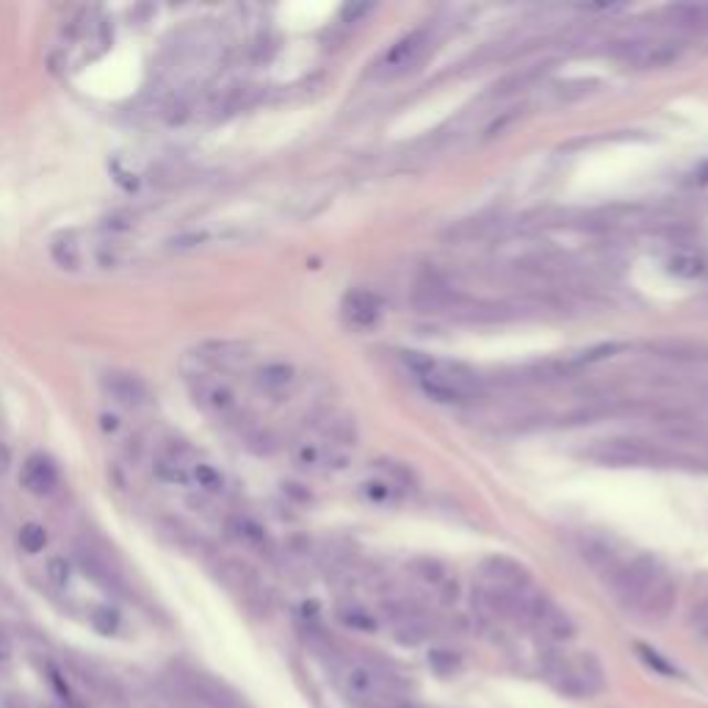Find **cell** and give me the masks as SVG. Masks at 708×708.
Returning <instances> with one entry per match:
<instances>
[{
  "label": "cell",
  "mask_w": 708,
  "mask_h": 708,
  "mask_svg": "<svg viewBox=\"0 0 708 708\" xmlns=\"http://www.w3.org/2000/svg\"><path fill=\"white\" fill-rule=\"evenodd\" d=\"M407 365L413 368L421 390L440 404H468L479 396V376L462 363L410 354Z\"/></svg>",
  "instance_id": "cell-1"
},
{
  "label": "cell",
  "mask_w": 708,
  "mask_h": 708,
  "mask_svg": "<svg viewBox=\"0 0 708 708\" xmlns=\"http://www.w3.org/2000/svg\"><path fill=\"white\" fill-rule=\"evenodd\" d=\"M429 48H432V31L429 28H416L410 34H404L374 61L371 75L376 80H398L404 75H410L427 58Z\"/></svg>",
  "instance_id": "cell-2"
},
{
  "label": "cell",
  "mask_w": 708,
  "mask_h": 708,
  "mask_svg": "<svg viewBox=\"0 0 708 708\" xmlns=\"http://www.w3.org/2000/svg\"><path fill=\"white\" fill-rule=\"evenodd\" d=\"M681 50L683 45L675 37H639L620 42L615 48V56L634 69H659L678 61Z\"/></svg>",
  "instance_id": "cell-3"
},
{
  "label": "cell",
  "mask_w": 708,
  "mask_h": 708,
  "mask_svg": "<svg viewBox=\"0 0 708 708\" xmlns=\"http://www.w3.org/2000/svg\"><path fill=\"white\" fill-rule=\"evenodd\" d=\"M191 393H194V401L199 404V407L208 416H214L217 421L233 424V421H241V416H244L241 396L236 393L233 385H227L219 376H206V374L196 376L191 382Z\"/></svg>",
  "instance_id": "cell-4"
},
{
  "label": "cell",
  "mask_w": 708,
  "mask_h": 708,
  "mask_svg": "<svg viewBox=\"0 0 708 708\" xmlns=\"http://www.w3.org/2000/svg\"><path fill=\"white\" fill-rule=\"evenodd\" d=\"M589 460L612 468H642L659 460V451L639 440H603L589 449Z\"/></svg>",
  "instance_id": "cell-5"
},
{
  "label": "cell",
  "mask_w": 708,
  "mask_h": 708,
  "mask_svg": "<svg viewBox=\"0 0 708 708\" xmlns=\"http://www.w3.org/2000/svg\"><path fill=\"white\" fill-rule=\"evenodd\" d=\"M341 316L352 330H360V333L374 330L382 319V301L374 291H365V288L349 291L341 301Z\"/></svg>",
  "instance_id": "cell-6"
},
{
  "label": "cell",
  "mask_w": 708,
  "mask_h": 708,
  "mask_svg": "<svg viewBox=\"0 0 708 708\" xmlns=\"http://www.w3.org/2000/svg\"><path fill=\"white\" fill-rule=\"evenodd\" d=\"M460 293L440 277L435 274H427L416 282L413 288V305L421 311V313H446V311H454L460 305Z\"/></svg>",
  "instance_id": "cell-7"
},
{
  "label": "cell",
  "mask_w": 708,
  "mask_h": 708,
  "mask_svg": "<svg viewBox=\"0 0 708 708\" xmlns=\"http://www.w3.org/2000/svg\"><path fill=\"white\" fill-rule=\"evenodd\" d=\"M479 576H481V584H490V586L515 589V592L529 589L526 567L521 562L510 559V556H490V559H484L481 567H479Z\"/></svg>",
  "instance_id": "cell-8"
},
{
  "label": "cell",
  "mask_w": 708,
  "mask_h": 708,
  "mask_svg": "<svg viewBox=\"0 0 708 708\" xmlns=\"http://www.w3.org/2000/svg\"><path fill=\"white\" fill-rule=\"evenodd\" d=\"M103 387L106 393L122 404V407H131V410H139V407H147L150 404V387L142 376L136 374H128V371H109L103 376Z\"/></svg>",
  "instance_id": "cell-9"
},
{
  "label": "cell",
  "mask_w": 708,
  "mask_h": 708,
  "mask_svg": "<svg viewBox=\"0 0 708 708\" xmlns=\"http://www.w3.org/2000/svg\"><path fill=\"white\" fill-rule=\"evenodd\" d=\"M191 451L188 446H183L177 440V446H164L155 460H153V473L158 481L164 484H177V487H188L191 484V476H188V465H191Z\"/></svg>",
  "instance_id": "cell-10"
},
{
  "label": "cell",
  "mask_w": 708,
  "mask_h": 708,
  "mask_svg": "<svg viewBox=\"0 0 708 708\" xmlns=\"http://www.w3.org/2000/svg\"><path fill=\"white\" fill-rule=\"evenodd\" d=\"M255 385L269 398H288L299 385V371L285 360H271L255 371Z\"/></svg>",
  "instance_id": "cell-11"
},
{
  "label": "cell",
  "mask_w": 708,
  "mask_h": 708,
  "mask_svg": "<svg viewBox=\"0 0 708 708\" xmlns=\"http://www.w3.org/2000/svg\"><path fill=\"white\" fill-rule=\"evenodd\" d=\"M675 597H678V584H675L672 576L664 570V573L648 586V592L642 595V600H639V606H637V612H642L648 620H664V618L672 612Z\"/></svg>",
  "instance_id": "cell-12"
},
{
  "label": "cell",
  "mask_w": 708,
  "mask_h": 708,
  "mask_svg": "<svg viewBox=\"0 0 708 708\" xmlns=\"http://www.w3.org/2000/svg\"><path fill=\"white\" fill-rule=\"evenodd\" d=\"M20 481L26 484V490H31L34 495H50L56 492V487L61 484L58 468L48 460V457H28L23 465V476Z\"/></svg>",
  "instance_id": "cell-13"
},
{
  "label": "cell",
  "mask_w": 708,
  "mask_h": 708,
  "mask_svg": "<svg viewBox=\"0 0 708 708\" xmlns=\"http://www.w3.org/2000/svg\"><path fill=\"white\" fill-rule=\"evenodd\" d=\"M548 64H526V67H521V69H515V72H510L507 78H501L495 86H492V94L495 97H515V94H521V91H529V89H534L545 75H548Z\"/></svg>",
  "instance_id": "cell-14"
},
{
  "label": "cell",
  "mask_w": 708,
  "mask_h": 708,
  "mask_svg": "<svg viewBox=\"0 0 708 708\" xmlns=\"http://www.w3.org/2000/svg\"><path fill=\"white\" fill-rule=\"evenodd\" d=\"M664 266H667V271H670L672 277L689 280V282H692V280H700V277L705 274V269H708L705 258H703L697 249H689V247L672 249V252L667 255Z\"/></svg>",
  "instance_id": "cell-15"
},
{
  "label": "cell",
  "mask_w": 708,
  "mask_h": 708,
  "mask_svg": "<svg viewBox=\"0 0 708 708\" xmlns=\"http://www.w3.org/2000/svg\"><path fill=\"white\" fill-rule=\"evenodd\" d=\"M343 683H346V692L360 700V703H376L379 700V681L376 675L363 667V664H354L343 672Z\"/></svg>",
  "instance_id": "cell-16"
},
{
  "label": "cell",
  "mask_w": 708,
  "mask_h": 708,
  "mask_svg": "<svg viewBox=\"0 0 708 708\" xmlns=\"http://www.w3.org/2000/svg\"><path fill=\"white\" fill-rule=\"evenodd\" d=\"M227 529H230V534H233L241 545H247V548H266V545H269L266 529H263L255 518H249V515H233V518L227 521Z\"/></svg>",
  "instance_id": "cell-17"
},
{
  "label": "cell",
  "mask_w": 708,
  "mask_h": 708,
  "mask_svg": "<svg viewBox=\"0 0 708 708\" xmlns=\"http://www.w3.org/2000/svg\"><path fill=\"white\" fill-rule=\"evenodd\" d=\"M188 476H191V484H196L202 492L208 495H222L227 490V481L222 476L219 468H214L211 462H202V460H191L188 465Z\"/></svg>",
  "instance_id": "cell-18"
},
{
  "label": "cell",
  "mask_w": 708,
  "mask_h": 708,
  "mask_svg": "<svg viewBox=\"0 0 708 708\" xmlns=\"http://www.w3.org/2000/svg\"><path fill=\"white\" fill-rule=\"evenodd\" d=\"M429 623H427V618L421 615V612H413V615H407V618H401L398 623H393V637H396V642L398 645H407V648H416V645H421L427 637H429Z\"/></svg>",
  "instance_id": "cell-19"
},
{
  "label": "cell",
  "mask_w": 708,
  "mask_h": 708,
  "mask_svg": "<svg viewBox=\"0 0 708 708\" xmlns=\"http://www.w3.org/2000/svg\"><path fill=\"white\" fill-rule=\"evenodd\" d=\"M672 26L681 31H708V6L705 4H681L670 9Z\"/></svg>",
  "instance_id": "cell-20"
},
{
  "label": "cell",
  "mask_w": 708,
  "mask_h": 708,
  "mask_svg": "<svg viewBox=\"0 0 708 708\" xmlns=\"http://www.w3.org/2000/svg\"><path fill=\"white\" fill-rule=\"evenodd\" d=\"M410 570H413V576H416L424 586H429V589H435V592H440V589L451 581L446 565L438 562V559H416V562L410 565Z\"/></svg>",
  "instance_id": "cell-21"
},
{
  "label": "cell",
  "mask_w": 708,
  "mask_h": 708,
  "mask_svg": "<svg viewBox=\"0 0 708 708\" xmlns=\"http://www.w3.org/2000/svg\"><path fill=\"white\" fill-rule=\"evenodd\" d=\"M50 255H53V260H56L61 269H67V271H75V269H80V263H83V252H80V244L75 241V236H61V238H56L53 247H50Z\"/></svg>",
  "instance_id": "cell-22"
},
{
  "label": "cell",
  "mask_w": 708,
  "mask_h": 708,
  "mask_svg": "<svg viewBox=\"0 0 708 708\" xmlns=\"http://www.w3.org/2000/svg\"><path fill=\"white\" fill-rule=\"evenodd\" d=\"M363 495L371 503H379V507H390V503H396L401 498V487L382 476V479H371L368 484H363Z\"/></svg>",
  "instance_id": "cell-23"
},
{
  "label": "cell",
  "mask_w": 708,
  "mask_h": 708,
  "mask_svg": "<svg viewBox=\"0 0 708 708\" xmlns=\"http://www.w3.org/2000/svg\"><path fill=\"white\" fill-rule=\"evenodd\" d=\"M91 626L97 634L103 637H114L122 626V615L120 609H114V606H94L91 609Z\"/></svg>",
  "instance_id": "cell-24"
},
{
  "label": "cell",
  "mask_w": 708,
  "mask_h": 708,
  "mask_svg": "<svg viewBox=\"0 0 708 708\" xmlns=\"http://www.w3.org/2000/svg\"><path fill=\"white\" fill-rule=\"evenodd\" d=\"M48 683L53 686V692L58 694V700L67 705V708H83V703L78 700V694H75V689L69 686V681H67V675L56 667V664H48Z\"/></svg>",
  "instance_id": "cell-25"
},
{
  "label": "cell",
  "mask_w": 708,
  "mask_h": 708,
  "mask_svg": "<svg viewBox=\"0 0 708 708\" xmlns=\"http://www.w3.org/2000/svg\"><path fill=\"white\" fill-rule=\"evenodd\" d=\"M490 222L487 219H468V222H460L449 230V238L451 241H460V244H470L476 238H487L490 236Z\"/></svg>",
  "instance_id": "cell-26"
},
{
  "label": "cell",
  "mask_w": 708,
  "mask_h": 708,
  "mask_svg": "<svg viewBox=\"0 0 708 708\" xmlns=\"http://www.w3.org/2000/svg\"><path fill=\"white\" fill-rule=\"evenodd\" d=\"M20 548L26 551V554H39V551H45V545H48V532H45V526H39V523H26L23 529H20Z\"/></svg>",
  "instance_id": "cell-27"
},
{
  "label": "cell",
  "mask_w": 708,
  "mask_h": 708,
  "mask_svg": "<svg viewBox=\"0 0 708 708\" xmlns=\"http://www.w3.org/2000/svg\"><path fill=\"white\" fill-rule=\"evenodd\" d=\"M338 618H341L343 626H349L354 631H365V634L376 631V620L365 609H357V606H346V609L338 612Z\"/></svg>",
  "instance_id": "cell-28"
},
{
  "label": "cell",
  "mask_w": 708,
  "mask_h": 708,
  "mask_svg": "<svg viewBox=\"0 0 708 708\" xmlns=\"http://www.w3.org/2000/svg\"><path fill=\"white\" fill-rule=\"evenodd\" d=\"M637 656L650 667V670H656L659 675H664V678H675L678 675V670L659 653V650H653L650 645H642V642H637Z\"/></svg>",
  "instance_id": "cell-29"
},
{
  "label": "cell",
  "mask_w": 708,
  "mask_h": 708,
  "mask_svg": "<svg viewBox=\"0 0 708 708\" xmlns=\"http://www.w3.org/2000/svg\"><path fill=\"white\" fill-rule=\"evenodd\" d=\"M581 667H584V675H581L584 689H586V692H600V689H603V683H606L600 661H597L592 653H586V656H581Z\"/></svg>",
  "instance_id": "cell-30"
},
{
  "label": "cell",
  "mask_w": 708,
  "mask_h": 708,
  "mask_svg": "<svg viewBox=\"0 0 708 708\" xmlns=\"http://www.w3.org/2000/svg\"><path fill=\"white\" fill-rule=\"evenodd\" d=\"M429 667L438 672V675H454L460 670V656L454 650H446V648H435L429 650Z\"/></svg>",
  "instance_id": "cell-31"
},
{
  "label": "cell",
  "mask_w": 708,
  "mask_h": 708,
  "mask_svg": "<svg viewBox=\"0 0 708 708\" xmlns=\"http://www.w3.org/2000/svg\"><path fill=\"white\" fill-rule=\"evenodd\" d=\"M521 117H523V109H521V106H513V109H507V111H498V117L484 128V139H495V136H501V133H507V128L515 125Z\"/></svg>",
  "instance_id": "cell-32"
},
{
  "label": "cell",
  "mask_w": 708,
  "mask_h": 708,
  "mask_svg": "<svg viewBox=\"0 0 708 708\" xmlns=\"http://www.w3.org/2000/svg\"><path fill=\"white\" fill-rule=\"evenodd\" d=\"M48 578L56 584V586H69L72 581V565L64 559V556H53L48 562Z\"/></svg>",
  "instance_id": "cell-33"
},
{
  "label": "cell",
  "mask_w": 708,
  "mask_h": 708,
  "mask_svg": "<svg viewBox=\"0 0 708 708\" xmlns=\"http://www.w3.org/2000/svg\"><path fill=\"white\" fill-rule=\"evenodd\" d=\"M683 188L692 191V194H708V161L697 164V166L686 174Z\"/></svg>",
  "instance_id": "cell-34"
},
{
  "label": "cell",
  "mask_w": 708,
  "mask_h": 708,
  "mask_svg": "<svg viewBox=\"0 0 708 708\" xmlns=\"http://www.w3.org/2000/svg\"><path fill=\"white\" fill-rule=\"evenodd\" d=\"M12 653H15V648H12V639H9V634L0 629V664H9L12 661Z\"/></svg>",
  "instance_id": "cell-35"
},
{
  "label": "cell",
  "mask_w": 708,
  "mask_h": 708,
  "mask_svg": "<svg viewBox=\"0 0 708 708\" xmlns=\"http://www.w3.org/2000/svg\"><path fill=\"white\" fill-rule=\"evenodd\" d=\"M9 465H12V449L4 440H0V473H6Z\"/></svg>",
  "instance_id": "cell-36"
},
{
  "label": "cell",
  "mask_w": 708,
  "mask_h": 708,
  "mask_svg": "<svg viewBox=\"0 0 708 708\" xmlns=\"http://www.w3.org/2000/svg\"><path fill=\"white\" fill-rule=\"evenodd\" d=\"M398 708H410V705H398Z\"/></svg>",
  "instance_id": "cell-37"
}]
</instances>
